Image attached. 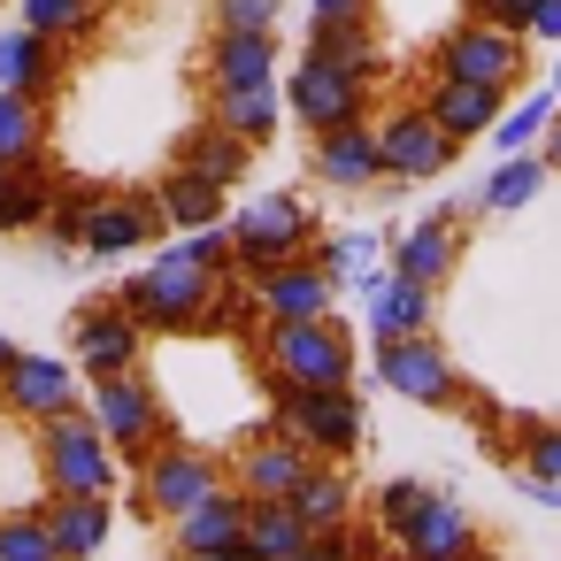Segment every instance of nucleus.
<instances>
[{"instance_id": "44", "label": "nucleus", "mask_w": 561, "mask_h": 561, "mask_svg": "<svg viewBox=\"0 0 561 561\" xmlns=\"http://www.w3.org/2000/svg\"><path fill=\"white\" fill-rule=\"evenodd\" d=\"M530 9L538 0H461L469 24H500V32H523V39H530Z\"/></svg>"}, {"instance_id": "17", "label": "nucleus", "mask_w": 561, "mask_h": 561, "mask_svg": "<svg viewBox=\"0 0 561 561\" xmlns=\"http://www.w3.org/2000/svg\"><path fill=\"white\" fill-rule=\"evenodd\" d=\"M484 538H477V515L461 507V500H446V492H431L423 507H415V523L392 538V553L400 561H469Z\"/></svg>"}, {"instance_id": "46", "label": "nucleus", "mask_w": 561, "mask_h": 561, "mask_svg": "<svg viewBox=\"0 0 561 561\" xmlns=\"http://www.w3.org/2000/svg\"><path fill=\"white\" fill-rule=\"evenodd\" d=\"M530 39L561 47V0H538V9H530Z\"/></svg>"}, {"instance_id": "9", "label": "nucleus", "mask_w": 561, "mask_h": 561, "mask_svg": "<svg viewBox=\"0 0 561 561\" xmlns=\"http://www.w3.org/2000/svg\"><path fill=\"white\" fill-rule=\"evenodd\" d=\"M70 362H78L85 385L131 377V369L147 362V323H139L131 308H116V300H93V308L70 316Z\"/></svg>"}, {"instance_id": "48", "label": "nucleus", "mask_w": 561, "mask_h": 561, "mask_svg": "<svg viewBox=\"0 0 561 561\" xmlns=\"http://www.w3.org/2000/svg\"><path fill=\"white\" fill-rule=\"evenodd\" d=\"M538 154H546V170H561V108H553V124H546V139H538Z\"/></svg>"}, {"instance_id": "45", "label": "nucleus", "mask_w": 561, "mask_h": 561, "mask_svg": "<svg viewBox=\"0 0 561 561\" xmlns=\"http://www.w3.org/2000/svg\"><path fill=\"white\" fill-rule=\"evenodd\" d=\"M316 24H377V0H308Z\"/></svg>"}, {"instance_id": "7", "label": "nucleus", "mask_w": 561, "mask_h": 561, "mask_svg": "<svg viewBox=\"0 0 561 561\" xmlns=\"http://www.w3.org/2000/svg\"><path fill=\"white\" fill-rule=\"evenodd\" d=\"M523 32H500V24H454L438 47H431V78H461V85H492V93H515L523 85Z\"/></svg>"}, {"instance_id": "28", "label": "nucleus", "mask_w": 561, "mask_h": 561, "mask_svg": "<svg viewBox=\"0 0 561 561\" xmlns=\"http://www.w3.org/2000/svg\"><path fill=\"white\" fill-rule=\"evenodd\" d=\"M293 507H300V523L323 538V530H346L354 523V477L339 469V461H308V477L293 484Z\"/></svg>"}, {"instance_id": "31", "label": "nucleus", "mask_w": 561, "mask_h": 561, "mask_svg": "<svg viewBox=\"0 0 561 561\" xmlns=\"http://www.w3.org/2000/svg\"><path fill=\"white\" fill-rule=\"evenodd\" d=\"M308 55H316V62H339V70H354L362 85H377V78H385L377 24H308Z\"/></svg>"}, {"instance_id": "33", "label": "nucleus", "mask_w": 561, "mask_h": 561, "mask_svg": "<svg viewBox=\"0 0 561 561\" xmlns=\"http://www.w3.org/2000/svg\"><path fill=\"white\" fill-rule=\"evenodd\" d=\"M308 538H316V530L300 523L293 500H247V546H254L262 561H293Z\"/></svg>"}, {"instance_id": "43", "label": "nucleus", "mask_w": 561, "mask_h": 561, "mask_svg": "<svg viewBox=\"0 0 561 561\" xmlns=\"http://www.w3.org/2000/svg\"><path fill=\"white\" fill-rule=\"evenodd\" d=\"M216 9V32H277L285 0H208Z\"/></svg>"}, {"instance_id": "2", "label": "nucleus", "mask_w": 561, "mask_h": 561, "mask_svg": "<svg viewBox=\"0 0 561 561\" xmlns=\"http://www.w3.org/2000/svg\"><path fill=\"white\" fill-rule=\"evenodd\" d=\"M316 254V208L293 193H254L247 208H231V277L262 285L277 262Z\"/></svg>"}, {"instance_id": "24", "label": "nucleus", "mask_w": 561, "mask_h": 561, "mask_svg": "<svg viewBox=\"0 0 561 561\" xmlns=\"http://www.w3.org/2000/svg\"><path fill=\"white\" fill-rule=\"evenodd\" d=\"M423 108L438 116L446 139H484V131L500 124L507 93H492V85H461V78H431V85H423Z\"/></svg>"}, {"instance_id": "20", "label": "nucleus", "mask_w": 561, "mask_h": 561, "mask_svg": "<svg viewBox=\"0 0 561 561\" xmlns=\"http://www.w3.org/2000/svg\"><path fill=\"white\" fill-rule=\"evenodd\" d=\"M362 300H369V339H377V346H385V339H415V331L438 323V285H415V277H400V270H385Z\"/></svg>"}, {"instance_id": "4", "label": "nucleus", "mask_w": 561, "mask_h": 561, "mask_svg": "<svg viewBox=\"0 0 561 561\" xmlns=\"http://www.w3.org/2000/svg\"><path fill=\"white\" fill-rule=\"evenodd\" d=\"M85 415L101 423V438H108L116 461H131V469H147V461L178 438L162 392H154L139 369H131V377H101V385H85Z\"/></svg>"}, {"instance_id": "47", "label": "nucleus", "mask_w": 561, "mask_h": 561, "mask_svg": "<svg viewBox=\"0 0 561 561\" xmlns=\"http://www.w3.org/2000/svg\"><path fill=\"white\" fill-rule=\"evenodd\" d=\"M293 561H354V553L339 546V530H323V538H308V546H300Z\"/></svg>"}, {"instance_id": "52", "label": "nucleus", "mask_w": 561, "mask_h": 561, "mask_svg": "<svg viewBox=\"0 0 561 561\" xmlns=\"http://www.w3.org/2000/svg\"><path fill=\"white\" fill-rule=\"evenodd\" d=\"M469 561H500V553H484V546H477V553H469Z\"/></svg>"}, {"instance_id": "39", "label": "nucleus", "mask_w": 561, "mask_h": 561, "mask_svg": "<svg viewBox=\"0 0 561 561\" xmlns=\"http://www.w3.org/2000/svg\"><path fill=\"white\" fill-rule=\"evenodd\" d=\"M85 216H93V185H62L55 193V216H47V247L70 262V254H85Z\"/></svg>"}, {"instance_id": "6", "label": "nucleus", "mask_w": 561, "mask_h": 561, "mask_svg": "<svg viewBox=\"0 0 561 561\" xmlns=\"http://www.w3.org/2000/svg\"><path fill=\"white\" fill-rule=\"evenodd\" d=\"M39 469H47V484H55V492H93V500H108V492H116V477H124L116 446L101 438V423H93L85 408H70V415H47V423H39Z\"/></svg>"}, {"instance_id": "50", "label": "nucleus", "mask_w": 561, "mask_h": 561, "mask_svg": "<svg viewBox=\"0 0 561 561\" xmlns=\"http://www.w3.org/2000/svg\"><path fill=\"white\" fill-rule=\"evenodd\" d=\"M16 354H24V346H9V339H0V377H9V369H16Z\"/></svg>"}, {"instance_id": "8", "label": "nucleus", "mask_w": 561, "mask_h": 561, "mask_svg": "<svg viewBox=\"0 0 561 561\" xmlns=\"http://www.w3.org/2000/svg\"><path fill=\"white\" fill-rule=\"evenodd\" d=\"M369 369H377V385L385 392H400V400H415V408H461V369L446 362V346L431 339V331H415V339H385V346H369Z\"/></svg>"}, {"instance_id": "23", "label": "nucleus", "mask_w": 561, "mask_h": 561, "mask_svg": "<svg viewBox=\"0 0 561 561\" xmlns=\"http://www.w3.org/2000/svg\"><path fill=\"white\" fill-rule=\"evenodd\" d=\"M47 530H55V561H93L116 530V507L93 492H55L47 500Z\"/></svg>"}, {"instance_id": "10", "label": "nucleus", "mask_w": 561, "mask_h": 561, "mask_svg": "<svg viewBox=\"0 0 561 561\" xmlns=\"http://www.w3.org/2000/svg\"><path fill=\"white\" fill-rule=\"evenodd\" d=\"M377 154H385V178H392V185H423V178H438V170L461 154V139H446L423 101H400V108H385V124H377Z\"/></svg>"}, {"instance_id": "15", "label": "nucleus", "mask_w": 561, "mask_h": 561, "mask_svg": "<svg viewBox=\"0 0 561 561\" xmlns=\"http://www.w3.org/2000/svg\"><path fill=\"white\" fill-rule=\"evenodd\" d=\"M308 170H316V185H331V193H369V185L385 178L377 124H339V131H316V139H308Z\"/></svg>"}, {"instance_id": "25", "label": "nucleus", "mask_w": 561, "mask_h": 561, "mask_svg": "<svg viewBox=\"0 0 561 561\" xmlns=\"http://www.w3.org/2000/svg\"><path fill=\"white\" fill-rule=\"evenodd\" d=\"M55 178L39 170V162H0V231L9 239H24V231H47V216H55Z\"/></svg>"}, {"instance_id": "38", "label": "nucleus", "mask_w": 561, "mask_h": 561, "mask_svg": "<svg viewBox=\"0 0 561 561\" xmlns=\"http://www.w3.org/2000/svg\"><path fill=\"white\" fill-rule=\"evenodd\" d=\"M0 561H55L47 507H16V515H0Z\"/></svg>"}, {"instance_id": "21", "label": "nucleus", "mask_w": 561, "mask_h": 561, "mask_svg": "<svg viewBox=\"0 0 561 561\" xmlns=\"http://www.w3.org/2000/svg\"><path fill=\"white\" fill-rule=\"evenodd\" d=\"M277 85V32H216L208 39V93Z\"/></svg>"}, {"instance_id": "19", "label": "nucleus", "mask_w": 561, "mask_h": 561, "mask_svg": "<svg viewBox=\"0 0 561 561\" xmlns=\"http://www.w3.org/2000/svg\"><path fill=\"white\" fill-rule=\"evenodd\" d=\"M70 78V55L39 32H0V93H24V101H55Z\"/></svg>"}, {"instance_id": "41", "label": "nucleus", "mask_w": 561, "mask_h": 561, "mask_svg": "<svg viewBox=\"0 0 561 561\" xmlns=\"http://www.w3.org/2000/svg\"><path fill=\"white\" fill-rule=\"evenodd\" d=\"M515 469L561 484V423H515Z\"/></svg>"}, {"instance_id": "36", "label": "nucleus", "mask_w": 561, "mask_h": 561, "mask_svg": "<svg viewBox=\"0 0 561 561\" xmlns=\"http://www.w3.org/2000/svg\"><path fill=\"white\" fill-rule=\"evenodd\" d=\"M47 147V101L0 93V162H39Z\"/></svg>"}, {"instance_id": "29", "label": "nucleus", "mask_w": 561, "mask_h": 561, "mask_svg": "<svg viewBox=\"0 0 561 561\" xmlns=\"http://www.w3.org/2000/svg\"><path fill=\"white\" fill-rule=\"evenodd\" d=\"M247 162H254V147L231 139L224 124H193L185 147H178V170H193V178H208V185H224V193L247 178Z\"/></svg>"}, {"instance_id": "18", "label": "nucleus", "mask_w": 561, "mask_h": 561, "mask_svg": "<svg viewBox=\"0 0 561 561\" xmlns=\"http://www.w3.org/2000/svg\"><path fill=\"white\" fill-rule=\"evenodd\" d=\"M308 461H316V454L270 423L262 438H247V446H239V461H231V484H239L247 500H293V484L308 477Z\"/></svg>"}, {"instance_id": "1", "label": "nucleus", "mask_w": 561, "mask_h": 561, "mask_svg": "<svg viewBox=\"0 0 561 561\" xmlns=\"http://www.w3.org/2000/svg\"><path fill=\"white\" fill-rule=\"evenodd\" d=\"M224 277H231V224H208V231H185L170 254H154V270L116 285V308H131L147 339H178V331H201V308L216 300Z\"/></svg>"}, {"instance_id": "3", "label": "nucleus", "mask_w": 561, "mask_h": 561, "mask_svg": "<svg viewBox=\"0 0 561 561\" xmlns=\"http://www.w3.org/2000/svg\"><path fill=\"white\" fill-rule=\"evenodd\" d=\"M270 423L300 438L316 461H346L362 446V392L354 385H285L270 377Z\"/></svg>"}, {"instance_id": "51", "label": "nucleus", "mask_w": 561, "mask_h": 561, "mask_svg": "<svg viewBox=\"0 0 561 561\" xmlns=\"http://www.w3.org/2000/svg\"><path fill=\"white\" fill-rule=\"evenodd\" d=\"M546 85H553V93H561V62H553V78H546Z\"/></svg>"}, {"instance_id": "14", "label": "nucleus", "mask_w": 561, "mask_h": 561, "mask_svg": "<svg viewBox=\"0 0 561 561\" xmlns=\"http://www.w3.org/2000/svg\"><path fill=\"white\" fill-rule=\"evenodd\" d=\"M0 408L24 415V423L70 415L78 408V362H62V354H16V369L0 377Z\"/></svg>"}, {"instance_id": "37", "label": "nucleus", "mask_w": 561, "mask_h": 561, "mask_svg": "<svg viewBox=\"0 0 561 561\" xmlns=\"http://www.w3.org/2000/svg\"><path fill=\"white\" fill-rule=\"evenodd\" d=\"M553 108H561V93H553V85H546V93H530V101H515V108H500V124H492L500 154H530V147L546 139Z\"/></svg>"}, {"instance_id": "49", "label": "nucleus", "mask_w": 561, "mask_h": 561, "mask_svg": "<svg viewBox=\"0 0 561 561\" xmlns=\"http://www.w3.org/2000/svg\"><path fill=\"white\" fill-rule=\"evenodd\" d=\"M193 561H262V553H254V546L239 538V546H216V553H193Z\"/></svg>"}, {"instance_id": "12", "label": "nucleus", "mask_w": 561, "mask_h": 561, "mask_svg": "<svg viewBox=\"0 0 561 561\" xmlns=\"http://www.w3.org/2000/svg\"><path fill=\"white\" fill-rule=\"evenodd\" d=\"M231 477H224V461L216 454H201V446H185V438H170L147 469H139V500H147V515L154 523H170V515H185V507H201L208 492H224Z\"/></svg>"}, {"instance_id": "34", "label": "nucleus", "mask_w": 561, "mask_h": 561, "mask_svg": "<svg viewBox=\"0 0 561 561\" xmlns=\"http://www.w3.org/2000/svg\"><path fill=\"white\" fill-rule=\"evenodd\" d=\"M538 185H546V154H500V162H492V178H484V193H477V208L515 216V208H530V201H538Z\"/></svg>"}, {"instance_id": "16", "label": "nucleus", "mask_w": 561, "mask_h": 561, "mask_svg": "<svg viewBox=\"0 0 561 561\" xmlns=\"http://www.w3.org/2000/svg\"><path fill=\"white\" fill-rule=\"evenodd\" d=\"M162 201L154 193H93V216H85V254H139L162 239Z\"/></svg>"}, {"instance_id": "11", "label": "nucleus", "mask_w": 561, "mask_h": 561, "mask_svg": "<svg viewBox=\"0 0 561 561\" xmlns=\"http://www.w3.org/2000/svg\"><path fill=\"white\" fill-rule=\"evenodd\" d=\"M369 93H377V85H362L354 70L300 55V70H293V85H285V108H293V116L308 124V139H316V131H339V124H369Z\"/></svg>"}, {"instance_id": "32", "label": "nucleus", "mask_w": 561, "mask_h": 561, "mask_svg": "<svg viewBox=\"0 0 561 561\" xmlns=\"http://www.w3.org/2000/svg\"><path fill=\"white\" fill-rule=\"evenodd\" d=\"M154 201H162V216H170L178 231L231 224V208H224V185H208V178H193V170H170V178L154 185Z\"/></svg>"}, {"instance_id": "5", "label": "nucleus", "mask_w": 561, "mask_h": 561, "mask_svg": "<svg viewBox=\"0 0 561 561\" xmlns=\"http://www.w3.org/2000/svg\"><path fill=\"white\" fill-rule=\"evenodd\" d=\"M254 346H262V377H285V385H354V339H346L339 316L262 323Z\"/></svg>"}, {"instance_id": "22", "label": "nucleus", "mask_w": 561, "mask_h": 561, "mask_svg": "<svg viewBox=\"0 0 561 561\" xmlns=\"http://www.w3.org/2000/svg\"><path fill=\"white\" fill-rule=\"evenodd\" d=\"M239 538H247V492H239V484H224V492H208L201 507L170 515V546H178V561L216 553V546H239Z\"/></svg>"}, {"instance_id": "26", "label": "nucleus", "mask_w": 561, "mask_h": 561, "mask_svg": "<svg viewBox=\"0 0 561 561\" xmlns=\"http://www.w3.org/2000/svg\"><path fill=\"white\" fill-rule=\"evenodd\" d=\"M454 262H461V224L454 216H431V224L400 231V247H392V270L415 277V285H446Z\"/></svg>"}, {"instance_id": "35", "label": "nucleus", "mask_w": 561, "mask_h": 561, "mask_svg": "<svg viewBox=\"0 0 561 561\" xmlns=\"http://www.w3.org/2000/svg\"><path fill=\"white\" fill-rule=\"evenodd\" d=\"M377 247H385V231H331V239H316V262L339 277V285H377L385 270H377Z\"/></svg>"}, {"instance_id": "27", "label": "nucleus", "mask_w": 561, "mask_h": 561, "mask_svg": "<svg viewBox=\"0 0 561 561\" xmlns=\"http://www.w3.org/2000/svg\"><path fill=\"white\" fill-rule=\"evenodd\" d=\"M285 116V85H247V93H208V124H224L247 147H270Z\"/></svg>"}, {"instance_id": "40", "label": "nucleus", "mask_w": 561, "mask_h": 561, "mask_svg": "<svg viewBox=\"0 0 561 561\" xmlns=\"http://www.w3.org/2000/svg\"><path fill=\"white\" fill-rule=\"evenodd\" d=\"M254 323H262V308H254V285L247 277H224L216 300L201 308V331H247L254 339Z\"/></svg>"}, {"instance_id": "30", "label": "nucleus", "mask_w": 561, "mask_h": 561, "mask_svg": "<svg viewBox=\"0 0 561 561\" xmlns=\"http://www.w3.org/2000/svg\"><path fill=\"white\" fill-rule=\"evenodd\" d=\"M24 32L55 39V47H93L101 24H108V0H24Z\"/></svg>"}, {"instance_id": "13", "label": "nucleus", "mask_w": 561, "mask_h": 561, "mask_svg": "<svg viewBox=\"0 0 561 561\" xmlns=\"http://www.w3.org/2000/svg\"><path fill=\"white\" fill-rule=\"evenodd\" d=\"M254 308H262V323H316V316L339 308V277L316 254H293L254 285Z\"/></svg>"}, {"instance_id": "42", "label": "nucleus", "mask_w": 561, "mask_h": 561, "mask_svg": "<svg viewBox=\"0 0 561 561\" xmlns=\"http://www.w3.org/2000/svg\"><path fill=\"white\" fill-rule=\"evenodd\" d=\"M431 500V484H415V477H392V484H377V530L385 538H400L408 523H415V507Z\"/></svg>"}]
</instances>
